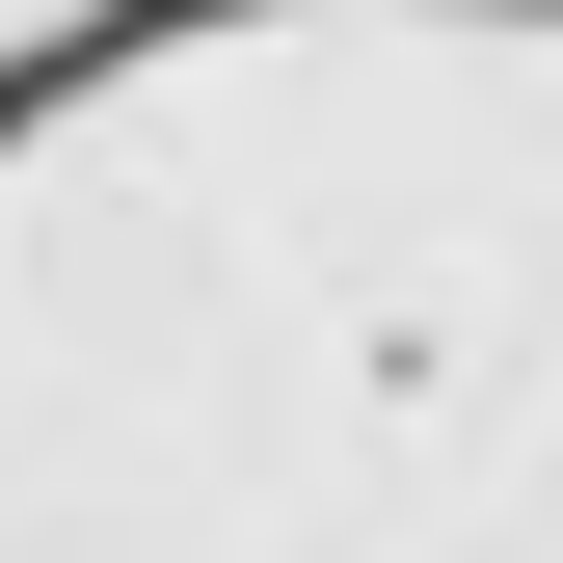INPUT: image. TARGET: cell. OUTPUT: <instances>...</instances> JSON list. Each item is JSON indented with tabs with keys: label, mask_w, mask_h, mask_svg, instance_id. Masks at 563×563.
Instances as JSON below:
<instances>
[{
	"label": "cell",
	"mask_w": 563,
	"mask_h": 563,
	"mask_svg": "<svg viewBox=\"0 0 563 563\" xmlns=\"http://www.w3.org/2000/svg\"><path fill=\"white\" fill-rule=\"evenodd\" d=\"M0 27H54V0H0Z\"/></svg>",
	"instance_id": "7a4b0ae2"
},
{
	"label": "cell",
	"mask_w": 563,
	"mask_h": 563,
	"mask_svg": "<svg viewBox=\"0 0 563 563\" xmlns=\"http://www.w3.org/2000/svg\"><path fill=\"white\" fill-rule=\"evenodd\" d=\"M0 563H563V0L0 27Z\"/></svg>",
	"instance_id": "6da1fadb"
}]
</instances>
